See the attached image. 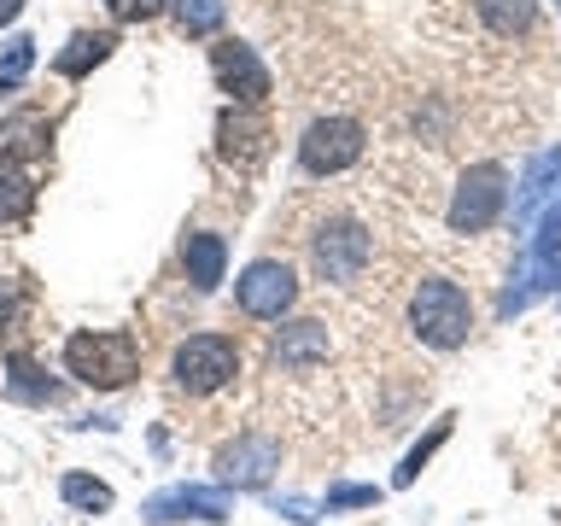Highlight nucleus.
Masks as SVG:
<instances>
[{
    "mask_svg": "<svg viewBox=\"0 0 561 526\" xmlns=\"http://www.w3.org/2000/svg\"><path fill=\"white\" fill-rule=\"evenodd\" d=\"M65 368L94 392H117L140 375V340L129 328H82L65 340Z\"/></svg>",
    "mask_w": 561,
    "mask_h": 526,
    "instance_id": "f257e3e1",
    "label": "nucleus"
},
{
    "mask_svg": "<svg viewBox=\"0 0 561 526\" xmlns=\"http://www.w3.org/2000/svg\"><path fill=\"white\" fill-rule=\"evenodd\" d=\"M410 328H415V340L433 345V351L468 345V333H473V298L456 287L450 275L415 281V293H410Z\"/></svg>",
    "mask_w": 561,
    "mask_h": 526,
    "instance_id": "f03ea898",
    "label": "nucleus"
},
{
    "mask_svg": "<svg viewBox=\"0 0 561 526\" xmlns=\"http://www.w3.org/2000/svg\"><path fill=\"white\" fill-rule=\"evenodd\" d=\"M170 375H175L182 392L210 398V392H222V386H234L240 345L228 340V333H187V340L175 345V357H170Z\"/></svg>",
    "mask_w": 561,
    "mask_h": 526,
    "instance_id": "7ed1b4c3",
    "label": "nucleus"
},
{
    "mask_svg": "<svg viewBox=\"0 0 561 526\" xmlns=\"http://www.w3.org/2000/svg\"><path fill=\"white\" fill-rule=\"evenodd\" d=\"M368 258H375V240H368V228L351 222V217H333L310 235V270L322 281H333V287L357 281L368 270Z\"/></svg>",
    "mask_w": 561,
    "mask_h": 526,
    "instance_id": "20e7f679",
    "label": "nucleus"
},
{
    "mask_svg": "<svg viewBox=\"0 0 561 526\" xmlns=\"http://www.w3.org/2000/svg\"><path fill=\"white\" fill-rule=\"evenodd\" d=\"M503 199H508V170L503 164H473V170H462V182L450 193L445 222L456 235H485V228L503 217Z\"/></svg>",
    "mask_w": 561,
    "mask_h": 526,
    "instance_id": "39448f33",
    "label": "nucleus"
},
{
    "mask_svg": "<svg viewBox=\"0 0 561 526\" xmlns=\"http://www.w3.org/2000/svg\"><path fill=\"white\" fill-rule=\"evenodd\" d=\"M363 147H368V135L357 117H316L305 140H298V164L310 175H340L363 158Z\"/></svg>",
    "mask_w": 561,
    "mask_h": 526,
    "instance_id": "423d86ee",
    "label": "nucleus"
},
{
    "mask_svg": "<svg viewBox=\"0 0 561 526\" xmlns=\"http://www.w3.org/2000/svg\"><path fill=\"white\" fill-rule=\"evenodd\" d=\"M234 298H240V310L252 316V322H280V316L298 305V275H293V263H280V258L245 263V275L234 281Z\"/></svg>",
    "mask_w": 561,
    "mask_h": 526,
    "instance_id": "0eeeda50",
    "label": "nucleus"
},
{
    "mask_svg": "<svg viewBox=\"0 0 561 526\" xmlns=\"http://www.w3.org/2000/svg\"><path fill=\"white\" fill-rule=\"evenodd\" d=\"M210 70H217V88L234 105H263L270 100V70L245 42H217L210 47Z\"/></svg>",
    "mask_w": 561,
    "mask_h": 526,
    "instance_id": "6e6552de",
    "label": "nucleus"
},
{
    "mask_svg": "<svg viewBox=\"0 0 561 526\" xmlns=\"http://www.w3.org/2000/svg\"><path fill=\"white\" fill-rule=\"evenodd\" d=\"M275 468H280V445H275L270 433H240L234 445L217 456V480H222V485H240V491L270 485Z\"/></svg>",
    "mask_w": 561,
    "mask_h": 526,
    "instance_id": "1a4fd4ad",
    "label": "nucleus"
},
{
    "mask_svg": "<svg viewBox=\"0 0 561 526\" xmlns=\"http://www.w3.org/2000/svg\"><path fill=\"white\" fill-rule=\"evenodd\" d=\"M147 521H222L228 515V485H170L158 491V498H147V508H140Z\"/></svg>",
    "mask_w": 561,
    "mask_h": 526,
    "instance_id": "9d476101",
    "label": "nucleus"
},
{
    "mask_svg": "<svg viewBox=\"0 0 561 526\" xmlns=\"http://www.w3.org/2000/svg\"><path fill=\"white\" fill-rule=\"evenodd\" d=\"M217 152L240 170H252L257 158L270 152V123L257 117V105H228L217 117Z\"/></svg>",
    "mask_w": 561,
    "mask_h": 526,
    "instance_id": "9b49d317",
    "label": "nucleus"
},
{
    "mask_svg": "<svg viewBox=\"0 0 561 526\" xmlns=\"http://www.w3.org/2000/svg\"><path fill=\"white\" fill-rule=\"evenodd\" d=\"M328 357V328L322 322H287L270 340V363L275 368H310Z\"/></svg>",
    "mask_w": 561,
    "mask_h": 526,
    "instance_id": "f8f14e48",
    "label": "nucleus"
},
{
    "mask_svg": "<svg viewBox=\"0 0 561 526\" xmlns=\"http://www.w3.org/2000/svg\"><path fill=\"white\" fill-rule=\"evenodd\" d=\"M222 263H228V240L222 235H187L182 240V270H187V281L199 293H217Z\"/></svg>",
    "mask_w": 561,
    "mask_h": 526,
    "instance_id": "ddd939ff",
    "label": "nucleus"
},
{
    "mask_svg": "<svg viewBox=\"0 0 561 526\" xmlns=\"http://www.w3.org/2000/svg\"><path fill=\"white\" fill-rule=\"evenodd\" d=\"M112 47H117V35H112V30H77V35L65 42V53L53 59V70L77 82V77H88L94 65H105V59H112Z\"/></svg>",
    "mask_w": 561,
    "mask_h": 526,
    "instance_id": "4468645a",
    "label": "nucleus"
},
{
    "mask_svg": "<svg viewBox=\"0 0 561 526\" xmlns=\"http://www.w3.org/2000/svg\"><path fill=\"white\" fill-rule=\"evenodd\" d=\"M480 24L497 35V42H515L538 24V0H480Z\"/></svg>",
    "mask_w": 561,
    "mask_h": 526,
    "instance_id": "2eb2a0df",
    "label": "nucleus"
},
{
    "mask_svg": "<svg viewBox=\"0 0 561 526\" xmlns=\"http://www.w3.org/2000/svg\"><path fill=\"white\" fill-rule=\"evenodd\" d=\"M35 152H47V123L35 112H18L0 129V158H35Z\"/></svg>",
    "mask_w": 561,
    "mask_h": 526,
    "instance_id": "dca6fc26",
    "label": "nucleus"
},
{
    "mask_svg": "<svg viewBox=\"0 0 561 526\" xmlns=\"http://www.w3.org/2000/svg\"><path fill=\"white\" fill-rule=\"evenodd\" d=\"M35 199V187H30V175L18 158H0V222H12V217H24Z\"/></svg>",
    "mask_w": 561,
    "mask_h": 526,
    "instance_id": "f3484780",
    "label": "nucleus"
},
{
    "mask_svg": "<svg viewBox=\"0 0 561 526\" xmlns=\"http://www.w3.org/2000/svg\"><path fill=\"white\" fill-rule=\"evenodd\" d=\"M59 498H65L70 508H82V515H105V508H112V485H105V480H88V473H65V480H59Z\"/></svg>",
    "mask_w": 561,
    "mask_h": 526,
    "instance_id": "a211bd4d",
    "label": "nucleus"
},
{
    "mask_svg": "<svg viewBox=\"0 0 561 526\" xmlns=\"http://www.w3.org/2000/svg\"><path fill=\"white\" fill-rule=\"evenodd\" d=\"M175 24H182V35H210L222 24V0H170Z\"/></svg>",
    "mask_w": 561,
    "mask_h": 526,
    "instance_id": "6ab92c4d",
    "label": "nucleus"
},
{
    "mask_svg": "<svg viewBox=\"0 0 561 526\" xmlns=\"http://www.w3.org/2000/svg\"><path fill=\"white\" fill-rule=\"evenodd\" d=\"M533 270H538V281L543 287H556L561 281V210L550 222H543V235H538V252H533Z\"/></svg>",
    "mask_w": 561,
    "mask_h": 526,
    "instance_id": "aec40b11",
    "label": "nucleus"
},
{
    "mask_svg": "<svg viewBox=\"0 0 561 526\" xmlns=\"http://www.w3.org/2000/svg\"><path fill=\"white\" fill-rule=\"evenodd\" d=\"M556 175H561V152H543L538 164L526 170V193H520V217H526V210H533V205L543 199V193H550V182H556Z\"/></svg>",
    "mask_w": 561,
    "mask_h": 526,
    "instance_id": "412c9836",
    "label": "nucleus"
},
{
    "mask_svg": "<svg viewBox=\"0 0 561 526\" xmlns=\"http://www.w3.org/2000/svg\"><path fill=\"white\" fill-rule=\"evenodd\" d=\"M30 65H35V42H30V35H18V42H7V59H0V82L18 88L30 77Z\"/></svg>",
    "mask_w": 561,
    "mask_h": 526,
    "instance_id": "4be33fe9",
    "label": "nucleus"
},
{
    "mask_svg": "<svg viewBox=\"0 0 561 526\" xmlns=\"http://www.w3.org/2000/svg\"><path fill=\"white\" fill-rule=\"evenodd\" d=\"M445 433H450V415L438 421V427H433L427 438H421V445H415L410 456H403V468H398V485H410V480H415V473H421V462H427V456H433L438 445H445Z\"/></svg>",
    "mask_w": 561,
    "mask_h": 526,
    "instance_id": "5701e85b",
    "label": "nucleus"
},
{
    "mask_svg": "<svg viewBox=\"0 0 561 526\" xmlns=\"http://www.w3.org/2000/svg\"><path fill=\"white\" fill-rule=\"evenodd\" d=\"M170 0H105V12L117 18V24H147V18H158Z\"/></svg>",
    "mask_w": 561,
    "mask_h": 526,
    "instance_id": "b1692460",
    "label": "nucleus"
},
{
    "mask_svg": "<svg viewBox=\"0 0 561 526\" xmlns=\"http://www.w3.org/2000/svg\"><path fill=\"white\" fill-rule=\"evenodd\" d=\"M12 316H18V287H12V281H0V328H7Z\"/></svg>",
    "mask_w": 561,
    "mask_h": 526,
    "instance_id": "393cba45",
    "label": "nucleus"
},
{
    "mask_svg": "<svg viewBox=\"0 0 561 526\" xmlns=\"http://www.w3.org/2000/svg\"><path fill=\"white\" fill-rule=\"evenodd\" d=\"M328 503H375V491H363V485H345V491H333Z\"/></svg>",
    "mask_w": 561,
    "mask_h": 526,
    "instance_id": "a878e982",
    "label": "nucleus"
},
{
    "mask_svg": "<svg viewBox=\"0 0 561 526\" xmlns=\"http://www.w3.org/2000/svg\"><path fill=\"white\" fill-rule=\"evenodd\" d=\"M18 12H24V0H0V30H7L12 18H18Z\"/></svg>",
    "mask_w": 561,
    "mask_h": 526,
    "instance_id": "bb28decb",
    "label": "nucleus"
}]
</instances>
